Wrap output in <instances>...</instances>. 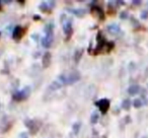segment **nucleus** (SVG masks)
<instances>
[{
  "mask_svg": "<svg viewBox=\"0 0 148 138\" xmlns=\"http://www.w3.org/2000/svg\"><path fill=\"white\" fill-rule=\"evenodd\" d=\"M97 45L95 47V49L93 50V54H101V53H110L112 50L115 47V44L113 42H108L105 39V37H103L101 32H99L97 36Z\"/></svg>",
  "mask_w": 148,
  "mask_h": 138,
  "instance_id": "1",
  "label": "nucleus"
},
{
  "mask_svg": "<svg viewBox=\"0 0 148 138\" xmlns=\"http://www.w3.org/2000/svg\"><path fill=\"white\" fill-rule=\"evenodd\" d=\"M80 79V74L76 71L70 73L68 76L65 74H61L59 76V80L61 81V84H73V83L77 82Z\"/></svg>",
  "mask_w": 148,
  "mask_h": 138,
  "instance_id": "2",
  "label": "nucleus"
},
{
  "mask_svg": "<svg viewBox=\"0 0 148 138\" xmlns=\"http://www.w3.org/2000/svg\"><path fill=\"white\" fill-rule=\"evenodd\" d=\"M31 95V89L29 87H25L23 89L18 91H15L14 93L12 95V99L16 102H21V101H25L27 100V97H29Z\"/></svg>",
  "mask_w": 148,
  "mask_h": 138,
  "instance_id": "3",
  "label": "nucleus"
},
{
  "mask_svg": "<svg viewBox=\"0 0 148 138\" xmlns=\"http://www.w3.org/2000/svg\"><path fill=\"white\" fill-rule=\"evenodd\" d=\"M25 124L27 128H29V132H31L32 135H35L37 134V132L41 128V122L38 121V120H32V119H27L25 121Z\"/></svg>",
  "mask_w": 148,
  "mask_h": 138,
  "instance_id": "4",
  "label": "nucleus"
},
{
  "mask_svg": "<svg viewBox=\"0 0 148 138\" xmlns=\"http://www.w3.org/2000/svg\"><path fill=\"white\" fill-rule=\"evenodd\" d=\"M95 105L99 108L101 113L105 115V114H107V112L109 111L111 103H110V101L108 99H101V100H99V101L95 102Z\"/></svg>",
  "mask_w": 148,
  "mask_h": 138,
  "instance_id": "5",
  "label": "nucleus"
},
{
  "mask_svg": "<svg viewBox=\"0 0 148 138\" xmlns=\"http://www.w3.org/2000/svg\"><path fill=\"white\" fill-rule=\"evenodd\" d=\"M90 11H91V14L95 17H97V19H99V21H103V19H105V17H106L105 12H103V10L99 6H97V5L91 6Z\"/></svg>",
  "mask_w": 148,
  "mask_h": 138,
  "instance_id": "6",
  "label": "nucleus"
},
{
  "mask_svg": "<svg viewBox=\"0 0 148 138\" xmlns=\"http://www.w3.org/2000/svg\"><path fill=\"white\" fill-rule=\"evenodd\" d=\"M63 32L66 36V41H69L71 38L72 34H73V27H72V23L70 19H68L63 25Z\"/></svg>",
  "mask_w": 148,
  "mask_h": 138,
  "instance_id": "7",
  "label": "nucleus"
},
{
  "mask_svg": "<svg viewBox=\"0 0 148 138\" xmlns=\"http://www.w3.org/2000/svg\"><path fill=\"white\" fill-rule=\"evenodd\" d=\"M25 33V30H23V27H19V25L15 27L14 30H13V35H12L13 40H14L15 42H19L21 39H23Z\"/></svg>",
  "mask_w": 148,
  "mask_h": 138,
  "instance_id": "8",
  "label": "nucleus"
},
{
  "mask_svg": "<svg viewBox=\"0 0 148 138\" xmlns=\"http://www.w3.org/2000/svg\"><path fill=\"white\" fill-rule=\"evenodd\" d=\"M54 33H46V36L42 39V45L45 48H50L53 43Z\"/></svg>",
  "mask_w": 148,
  "mask_h": 138,
  "instance_id": "9",
  "label": "nucleus"
},
{
  "mask_svg": "<svg viewBox=\"0 0 148 138\" xmlns=\"http://www.w3.org/2000/svg\"><path fill=\"white\" fill-rule=\"evenodd\" d=\"M51 61H52V54L50 52H46L44 54L43 58H42V65L43 68H48L51 65Z\"/></svg>",
  "mask_w": 148,
  "mask_h": 138,
  "instance_id": "10",
  "label": "nucleus"
},
{
  "mask_svg": "<svg viewBox=\"0 0 148 138\" xmlns=\"http://www.w3.org/2000/svg\"><path fill=\"white\" fill-rule=\"evenodd\" d=\"M68 11H70L72 14L76 15L77 17H83L86 14V10L85 9H68Z\"/></svg>",
  "mask_w": 148,
  "mask_h": 138,
  "instance_id": "11",
  "label": "nucleus"
},
{
  "mask_svg": "<svg viewBox=\"0 0 148 138\" xmlns=\"http://www.w3.org/2000/svg\"><path fill=\"white\" fill-rule=\"evenodd\" d=\"M108 31H109V33L112 34V35H117V34L120 33V27L117 23H113V25H110L109 27H108Z\"/></svg>",
  "mask_w": 148,
  "mask_h": 138,
  "instance_id": "12",
  "label": "nucleus"
},
{
  "mask_svg": "<svg viewBox=\"0 0 148 138\" xmlns=\"http://www.w3.org/2000/svg\"><path fill=\"white\" fill-rule=\"evenodd\" d=\"M140 87L138 84H133V85H131V87L128 89V93L129 95H137L138 93L140 91Z\"/></svg>",
  "mask_w": 148,
  "mask_h": 138,
  "instance_id": "13",
  "label": "nucleus"
},
{
  "mask_svg": "<svg viewBox=\"0 0 148 138\" xmlns=\"http://www.w3.org/2000/svg\"><path fill=\"white\" fill-rule=\"evenodd\" d=\"M39 9L44 13H51V10H52V8L50 7V5L46 2H43L42 4H40Z\"/></svg>",
  "mask_w": 148,
  "mask_h": 138,
  "instance_id": "14",
  "label": "nucleus"
},
{
  "mask_svg": "<svg viewBox=\"0 0 148 138\" xmlns=\"http://www.w3.org/2000/svg\"><path fill=\"white\" fill-rule=\"evenodd\" d=\"M80 123H78V122H76V123H74L73 125H72V132H73L74 135H77V134L79 133V131H80Z\"/></svg>",
  "mask_w": 148,
  "mask_h": 138,
  "instance_id": "15",
  "label": "nucleus"
},
{
  "mask_svg": "<svg viewBox=\"0 0 148 138\" xmlns=\"http://www.w3.org/2000/svg\"><path fill=\"white\" fill-rule=\"evenodd\" d=\"M99 114H97V112H93L90 116V123L91 124H97V122H99Z\"/></svg>",
  "mask_w": 148,
  "mask_h": 138,
  "instance_id": "16",
  "label": "nucleus"
},
{
  "mask_svg": "<svg viewBox=\"0 0 148 138\" xmlns=\"http://www.w3.org/2000/svg\"><path fill=\"white\" fill-rule=\"evenodd\" d=\"M131 101L130 100H124L123 102H122V105H121V107L123 108L124 110H126V111H128V110L130 109V107H131Z\"/></svg>",
  "mask_w": 148,
  "mask_h": 138,
  "instance_id": "17",
  "label": "nucleus"
},
{
  "mask_svg": "<svg viewBox=\"0 0 148 138\" xmlns=\"http://www.w3.org/2000/svg\"><path fill=\"white\" fill-rule=\"evenodd\" d=\"M82 54H83V49H80V50H77L74 54V60L75 62H78L80 60V58L82 57Z\"/></svg>",
  "mask_w": 148,
  "mask_h": 138,
  "instance_id": "18",
  "label": "nucleus"
},
{
  "mask_svg": "<svg viewBox=\"0 0 148 138\" xmlns=\"http://www.w3.org/2000/svg\"><path fill=\"white\" fill-rule=\"evenodd\" d=\"M143 106V103H142V100L141 99H136L133 101V107L136 108V109H139Z\"/></svg>",
  "mask_w": 148,
  "mask_h": 138,
  "instance_id": "19",
  "label": "nucleus"
},
{
  "mask_svg": "<svg viewBox=\"0 0 148 138\" xmlns=\"http://www.w3.org/2000/svg\"><path fill=\"white\" fill-rule=\"evenodd\" d=\"M61 87H62V84L60 82H58V81H54V82H52L51 85H50V89H53V91H56V89H59Z\"/></svg>",
  "mask_w": 148,
  "mask_h": 138,
  "instance_id": "20",
  "label": "nucleus"
},
{
  "mask_svg": "<svg viewBox=\"0 0 148 138\" xmlns=\"http://www.w3.org/2000/svg\"><path fill=\"white\" fill-rule=\"evenodd\" d=\"M141 19H148V10H144L141 12Z\"/></svg>",
  "mask_w": 148,
  "mask_h": 138,
  "instance_id": "21",
  "label": "nucleus"
},
{
  "mask_svg": "<svg viewBox=\"0 0 148 138\" xmlns=\"http://www.w3.org/2000/svg\"><path fill=\"white\" fill-rule=\"evenodd\" d=\"M120 17H121L122 19H125L128 17V12L127 11H123V12H121V15H120Z\"/></svg>",
  "mask_w": 148,
  "mask_h": 138,
  "instance_id": "22",
  "label": "nucleus"
},
{
  "mask_svg": "<svg viewBox=\"0 0 148 138\" xmlns=\"http://www.w3.org/2000/svg\"><path fill=\"white\" fill-rule=\"evenodd\" d=\"M19 138H29V135H27V133H25V132H23V133H21V135H19Z\"/></svg>",
  "mask_w": 148,
  "mask_h": 138,
  "instance_id": "23",
  "label": "nucleus"
},
{
  "mask_svg": "<svg viewBox=\"0 0 148 138\" xmlns=\"http://www.w3.org/2000/svg\"><path fill=\"white\" fill-rule=\"evenodd\" d=\"M132 3H133L134 5H140V4H141V1H136V0H133V1H132Z\"/></svg>",
  "mask_w": 148,
  "mask_h": 138,
  "instance_id": "24",
  "label": "nucleus"
},
{
  "mask_svg": "<svg viewBox=\"0 0 148 138\" xmlns=\"http://www.w3.org/2000/svg\"><path fill=\"white\" fill-rule=\"evenodd\" d=\"M34 19H35L36 21H41V16H40V15H35V16H34Z\"/></svg>",
  "mask_w": 148,
  "mask_h": 138,
  "instance_id": "25",
  "label": "nucleus"
},
{
  "mask_svg": "<svg viewBox=\"0 0 148 138\" xmlns=\"http://www.w3.org/2000/svg\"><path fill=\"white\" fill-rule=\"evenodd\" d=\"M0 3H1V1H0ZM0 9H1V5H0Z\"/></svg>",
  "mask_w": 148,
  "mask_h": 138,
  "instance_id": "26",
  "label": "nucleus"
},
{
  "mask_svg": "<svg viewBox=\"0 0 148 138\" xmlns=\"http://www.w3.org/2000/svg\"><path fill=\"white\" fill-rule=\"evenodd\" d=\"M0 36H1V33H0Z\"/></svg>",
  "mask_w": 148,
  "mask_h": 138,
  "instance_id": "27",
  "label": "nucleus"
}]
</instances>
